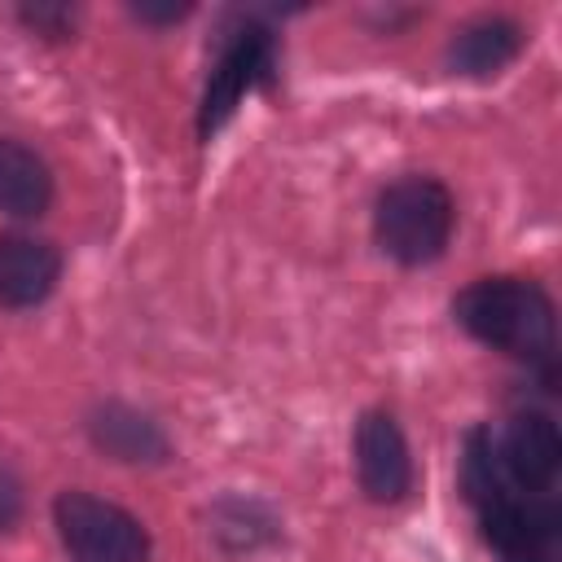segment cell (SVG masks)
<instances>
[{
  "label": "cell",
  "mask_w": 562,
  "mask_h": 562,
  "mask_svg": "<svg viewBox=\"0 0 562 562\" xmlns=\"http://www.w3.org/2000/svg\"><path fill=\"white\" fill-rule=\"evenodd\" d=\"M457 325L492 351L527 360L544 369L553 382V351H558V312L540 281L531 277H479L452 299Z\"/></svg>",
  "instance_id": "6da1fadb"
},
{
  "label": "cell",
  "mask_w": 562,
  "mask_h": 562,
  "mask_svg": "<svg viewBox=\"0 0 562 562\" xmlns=\"http://www.w3.org/2000/svg\"><path fill=\"white\" fill-rule=\"evenodd\" d=\"M452 224H457L452 189L435 176H400L378 193L373 206V237L382 255H391L404 268L435 263L452 241Z\"/></svg>",
  "instance_id": "7a4b0ae2"
},
{
  "label": "cell",
  "mask_w": 562,
  "mask_h": 562,
  "mask_svg": "<svg viewBox=\"0 0 562 562\" xmlns=\"http://www.w3.org/2000/svg\"><path fill=\"white\" fill-rule=\"evenodd\" d=\"M53 527L70 562H149V531L145 522L92 492H61L53 501Z\"/></svg>",
  "instance_id": "3957f363"
},
{
  "label": "cell",
  "mask_w": 562,
  "mask_h": 562,
  "mask_svg": "<svg viewBox=\"0 0 562 562\" xmlns=\"http://www.w3.org/2000/svg\"><path fill=\"white\" fill-rule=\"evenodd\" d=\"M272 70H277V35L263 22L241 18L220 40V53L211 61L206 92H202V105H198V140H211L233 119V110L241 105V97L250 88H268Z\"/></svg>",
  "instance_id": "277c9868"
},
{
  "label": "cell",
  "mask_w": 562,
  "mask_h": 562,
  "mask_svg": "<svg viewBox=\"0 0 562 562\" xmlns=\"http://www.w3.org/2000/svg\"><path fill=\"white\" fill-rule=\"evenodd\" d=\"M501 474L514 492H549L562 470V435L544 408H518L501 435H492Z\"/></svg>",
  "instance_id": "5b68a950"
},
{
  "label": "cell",
  "mask_w": 562,
  "mask_h": 562,
  "mask_svg": "<svg viewBox=\"0 0 562 562\" xmlns=\"http://www.w3.org/2000/svg\"><path fill=\"white\" fill-rule=\"evenodd\" d=\"M356 479L373 505H395L413 492L408 439L386 408H369L356 422Z\"/></svg>",
  "instance_id": "8992f818"
},
{
  "label": "cell",
  "mask_w": 562,
  "mask_h": 562,
  "mask_svg": "<svg viewBox=\"0 0 562 562\" xmlns=\"http://www.w3.org/2000/svg\"><path fill=\"white\" fill-rule=\"evenodd\" d=\"M61 281V250L31 233H0V307H40Z\"/></svg>",
  "instance_id": "52a82bcc"
},
{
  "label": "cell",
  "mask_w": 562,
  "mask_h": 562,
  "mask_svg": "<svg viewBox=\"0 0 562 562\" xmlns=\"http://www.w3.org/2000/svg\"><path fill=\"white\" fill-rule=\"evenodd\" d=\"M83 426H88V439H92L105 457H114V461H123V465H162V461L171 457L167 430H162L149 413H140L136 404L101 400V404L88 413Z\"/></svg>",
  "instance_id": "ba28073f"
},
{
  "label": "cell",
  "mask_w": 562,
  "mask_h": 562,
  "mask_svg": "<svg viewBox=\"0 0 562 562\" xmlns=\"http://www.w3.org/2000/svg\"><path fill=\"white\" fill-rule=\"evenodd\" d=\"M522 53V26L514 18L487 13L452 31L448 40V66L465 79H492Z\"/></svg>",
  "instance_id": "9c48e42d"
},
{
  "label": "cell",
  "mask_w": 562,
  "mask_h": 562,
  "mask_svg": "<svg viewBox=\"0 0 562 562\" xmlns=\"http://www.w3.org/2000/svg\"><path fill=\"white\" fill-rule=\"evenodd\" d=\"M53 202V171L48 162L13 140V136H0V211L18 215V220H40Z\"/></svg>",
  "instance_id": "30bf717a"
},
{
  "label": "cell",
  "mask_w": 562,
  "mask_h": 562,
  "mask_svg": "<svg viewBox=\"0 0 562 562\" xmlns=\"http://www.w3.org/2000/svg\"><path fill=\"white\" fill-rule=\"evenodd\" d=\"M206 522H211L206 531L215 536V544L228 549V553H250V549H263V544H272L281 536L277 514L268 505H259V501H246V496H224L206 514Z\"/></svg>",
  "instance_id": "8fae6325"
},
{
  "label": "cell",
  "mask_w": 562,
  "mask_h": 562,
  "mask_svg": "<svg viewBox=\"0 0 562 562\" xmlns=\"http://www.w3.org/2000/svg\"><path fill=\"white\" fill-rule=\"evenodd\" d=\"M18 18L44 40H70L79 13L70 4H18Z\"/></svg>",
  "instance_id": "7c38bea8"
},
{
  "label": "cell",
  "mask_w": 562,
  "mask_h": 562,
  "mask_svg": "<svg viewBox=\"0 0 562 562\" xmlns=\"http://www.w3.org/2000/svg\"><path fill=\"white\" fill-rule=\"evenodd\" d=\"M18 518H22V483H18V474L0 461V531H9Z\"/></svg>",
  "instance_id": "4fadbf2b"
},
{
  "label": "cell",
  "mask_w": 562,
  "mask_h": 562,
  "mask_svg": "<svg viewBox=\"0 0 562 562\" xmlns=\"http://www.w3.org/2000/svg\"><path fill=\"white\" fill-rule=\"evenodd\" d=\"M132 13L140 22H154V26H167V22H180L193 13V4H132Z\"/></svg>",
  "instance_id": "5bb4252c"
},
{
  "label": "cell",
  "mask_w": 562,
  "mask_h": 562,
  "mask_svg": "<svg viewBox=\"0 0 562 562\" xmlns=\"http://www.w3.org/2000/svg\"><path fill=\"white\" fill-rule=\"evenodd\" d=\"M501 562H553V553L536 549V553H509V558H501Z\"/></svg>",
  "instance_id": "9a60e30c"
}]
</instances>
